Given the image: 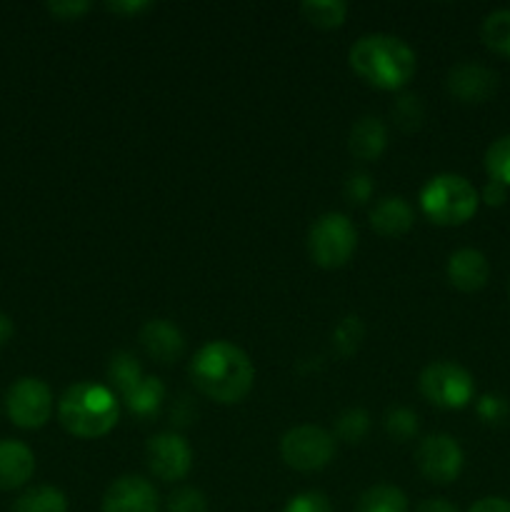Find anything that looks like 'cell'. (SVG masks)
Returning <instances> with one entry per match:
<instances>
[{"label":"cell","mask_w":510,"mask_h":512,"mask_svg":"<svg viewBox=\"0 0 510 512\" xmlns=\"http://www.w3.org/2000/svg\"><path fill=\"white\" fill-rule=\"evenodd\" d=\"M368 428H370V418L368 413L360 408L345 410V413L338 418V423H335V433H338V438L345 440V443H360V440L368 435Z\"/></svg>","instance_id":"4316f807"},{"label":"cell","mask_w":510,"mask_h":512,"mask_svg":"<svg viewBox=\"0 0 510 512\" xmlns=\"http://www.w3.org/2000/svg\"><path fill=\"white\" fill-rule=\"evenodd\" d=\"M158 490L140 475H123L103 495V512H158Z\"/></svg>","instance_id":"8fae6325"},{"label":"cell","mask_w":510,"mask_h":512,"mask_svg":"<svg viewBox=\"0 0 510 512\" xmlns=\"http://www.w3.org/2000/svg\"><path fill=\"white\" fill-rule=\"evenodd\" d=\"M143 378L145 375L140 373V365H138V360H135L133 353H128V350H120V353H115L113 358H110L108 380L115 385V388H118L120 395L130 393V390H133Z\"/></svg>","instance_id":"603a6c76"},{"label":"cell","mask_w":510,"mask_h":512,"mask_svg":"<svg viewBox=\"0 0 510 512\" xmlns=\"http://www.w3.org/2000/svg\"><path fill=\"white\" fill-rule=\"evenodd\" d=\"M125 405L138 418H153L160 410V403L165 400V388L158 378H143L130 393L123 395Z\"/></svg>","instance_id":"ac0fdd59"},{"label":"cell","mask_w":510,"mask_h":512,"mask_svg":"<svg viewBox=\"0 0 510 512\" xmlns=\"http://www.w3.org/2000/svg\"><path fill=\"white\" fill-rule=\"evenodd\" d=\"M413 208L403 198H383L370 210V225L383 238H400L413 228Z\"/></svg>","instance_id":"2e32d148"},{"label":"cell","mask_w":510,"mask_h":512,"mask_svg":"<svg viewBox=\"0 0 510 512\" xmlns=\"http://www.w3.org/2000/svg\"><path fill=\"white\" fill-rule=\"evenodd\" d=\"M358 248V230L343 213H325L310 225L308 253L320 268H343Z\"/></svg>","instance_id":"5b68a950"},{"label":"cell","mask_w":510,"mask_h":512,"mask_svg":"<svg viewBox=\"0 0 510 512\" xmlns=\"http://www.w3.org/2000/svg\"><path fill=\"white\" fill-rule=\"evenodd\" d=\"M300 13L315 28L333 30L343 25L345 15H348V5L343 0H305L300 5Z\"/></svg>","instance_id":"44dd1931"},{"label":"cell","mask_w":510,"mask_h":512,"mask_svg":"<svg viewBox=\"0 0 510 512\" xmlns=\"http://www.w3.org/2000/svg\"><path fill=\"white\" fill-rule=\"evenodd\" d=\"M480 198L485 200V203L488 205H503L505 200H508V188H505L503 183H495V180H488V183H485V188H483V195H480Z\"/></svg>","instance_id":"836d02e7"},{"label":"cell","mask_w":510,"mask_h":512,"mask_svg":"<svg viewBox=\"0 0 510 512\" xmlns=\"http://www.w3.org/2000/svg\"><path fill=\"white\" fill-rule=\"evenodd\" d=\"M388 143V130H385L383 120L375 118V115H365L358 123L350 128L348 148L353 153V158L358 160H375L380 158V153L385 150Z\"/></svg>","instance_id":"e0dca14e"},{"label":"cell","mask_w":510,"mask_h":512,"mask_svg":"<svg viewBox=\"0 0 510 512\" xmlns=\"http://www.w3.org/2000/svg\"><path fill=\"white\" fill-rule=\"evenodd\" d=\"M373 193V180H370L368 173H350L348 180H345V195H348L350 203L363 205L365 200Z\"/></svg>","instance_id":"1f68e13d"},{"label":"cell","mask_w":510,"mask_h":512,"mask_svg":"<svg viewBox=\"0 0 510 512\" xmlns=\"http://www.w3.org/2000/svg\"><path fill=\"white\" fill-rule=\"evenodd\" d=\"M420 393L428 403L438 405L445 410H460L473 400L475 383L473 375L458 363H448V360H438L430 363L428 368L420 373Z\"/></svg>","instance_id":"8992f818"},{"label":"cell","mask_w":510,"mask_h":512,"mask_svg":"<svg viewBox=\"0 0 510 512\" xmlns=\"http://www.w3.org/2000/svg\"><path fill=\"white\" fill-rule=\"evenodd\" d=\"M118 400L113 390L95 383H75L58 403V420L70 435L83 440L103 438L118 425Z\"/></svg>","instance_id":"3957f363"},{"label":"cell","mask_w":510,"mask_h":512,"mask_svg":"<svg viewBox=\"0 0 510 512\" xmlns=\"http://www.w3.org/2000/svg\"><path fill=\"white\" fill-rule=\"evenodd\" d=\"M13 512H68V498L53 485H38L15 500Z\"/></svg>","instance_id":"ffe728a7"},{"label":"cell","mask_w":510,"mask_h":512,"mask_svg":"<svg viewBox=\"0 0 510 512\" xmlns=\"http://www.w3.org/2000/svg\"><path fill=\"white\" fill-rule=\"evenodd\" d=\"M140 345H143L145 353L150 355L158 363L170 365L175 360L183 358L185 353V338L180 333V328H175L170 320H148V323L140 328Z\"/></svg>","instance_id":"4fadbf2b"},{"label":"cell","mask_w":510,"mask_h":512,"mask_svg":"<svg viewBox=\"0 0 510 512\" xmlns=\"http://www.w3.org/2000/svg\"><path fill=\"white\" fill-rule=\"evenodd\" d=\"M190 380L205 398L233 405L248 398L255 383V370L248 353L228 340L203 345L190 360Z\"/></svg>","instance_id":"6da1fadb"},{"label":"cell","mask_w":510,"mask_h":512,"mask_svg":"<svg viewBox=\"0 0 510 512\" xmlns=\"http://www.w3.org/2000/svg\"><path fill=\"white\" fill-rule=\"evenodd\" d=\"M385 430H388L390 438L405 443L418 433V415L408 408H390L385 415Z\"/></svg>","instance_id":"83f0119b"},{"label":"cell","mask_w":510,"mask_h":512,"mask_svg":"<svg viewBox=\"0 0 510 512\" xmlns=\"http://www.w3.org/2000/svg\"><path fill=\"white\" fill-rule=\"evenodd\" d=\"M108 10H113V13H120V15H138L140 10H148L150 3H145V0H135V3H108L105 5Z\"/></svg>","instance_id":"8d00e7d4"},{"label":"cell","mask_w":510,"mask_h":512,"mask_svg":"<svg viewBox=\"0 0 510 512\" xmlns=\"http://www.w3.org/2000/svg\"><path fill=\"white\" fill-rule=\"evenodd\" d=\"M490 278V265L480 250L475 248H460L450 255L448 260V280L453 288L463 290V293H475V290L485 288Z\"/></svg>","instance_id":"5bb4252c"},{"label":"cell","mask_w":510,"mask_h":512,"mask_svg":"<svg viewBox=\"0 0 510 512\" xmlns=\"http://www.w3.org/2000/svg\"><path fill=\"white\" fill-rule=\"evenodd\" d=\"M350 68L368 85L380 90H400L418 70L415 50L395 35L373 33L355 40L348 53Z\"/></svg>","instance_id":"7a4b0ae2"},{"label":"cell","mask_w":510,"mask_h":512,"mask_svg":"<svg viewBox=\"0 0 510 512\" xmlns=\"http://www.w3.org/2000/svg\"><path fill=\"white\" fill-rule=\"evenodd\" d=\"M5 408H8V418L18 428H43L53 413V393L40 378H20L10 385Z\"/></svg>","instance_id":"ba28073f"},{"label":"cell","mask_w":510,"mask_h":512,"mask_svg":"<svg viewBox=\"0 0 510 512\" xmlns=\"http://www.w3.org/2000/svg\"><path fill=\"white\" fill-rule=\"evenodd\" d=\"M480 38L493 53L510 58V8L490 13L480 25Z\"/></svg>","instance_id":"7402d4cb"},{"label":"cell","mask_w":510,"mask_h":512,"mask_svg":"<svg viewBox=\"0 0 510 512\" xmlns=\"http://www.w3.org/2000/svg\"><path fill=\"white\" fill-rule=\"evenodd\" d=\"M283 512H333V505L318 490H308V493H300L295 498H290V503L285 505Z\"/></svg>","instance_id":"f546056e"},{"label":"cell","mask_w":510,"mask_h":512,"mask_svg":"<svg viewBox=\"0 0 510 512\" xmlns=\"http://www.w3.org/2000/svg\"><path fill=\"white\" fill-rule=\"evenodd\" d=\"M485 170H488L490 180L503 183L505 188L510 185V135L493 140L490 148L485 150Z\"/></svg>","instance_id":"cb8c5ba5"},{"label":"cell","mask_w":510,"mask_h":512,"mask_svg":"<svg viewBox=\"0 0 510 512\" xmlns=\"http://www.w3.org/2000/svg\"><path fill=\"white\" fill-rule=\"evenodd\" d=\"M145 458H148L150 473L165 483L183 480L193 468V450L188 440L178 433L153 435L145 445Z\"/></svg>","instance_id":"30bf717a"},{"label":"cell","mask_w":510,"mask_h":512,"mask_svg":"<svg viewBox=\"0 0 510 512\" xmlns=\"http://www.w3.org/2000/svg\"><path fill=\"white\" fill-rule=\"evenodd\" d=\"M415 512H460V510L445 498H428L415 508Z\"/></svg>","instance_id":"d590c367"},{"label":"cell","mask_w":510,"mask_h":512,"mask_svg":"<svg viewBox=\"0 0 510 512\" xmlns=\"http://www.w3.org/2000/svg\"><path fill=\"white\" fill-rule=\"evenodd\" d=\"M480 203L478 190L463 175H435L420 190V210L438 225H463L475 215Z\"/></svg>","instance_id":"277c9868"},{"label":"cell","mask_w":510,"mask_h":512,"mask_svg":"<svg viewBox=\"0 0 510 512\" xmlns=\"http://www.w3.org/2000/svg\"><path fill=\"white\" fill-rule=\"evenodd\" d=\"M415 465L430 483L448 485L458 480L460 470H463V448L453 435H428L425 440H420L418 450H415Z\"/></svg>","instance_id":"9c48e42d"},{"label":"cell","mask_w":510,"mask_h":512,"mask_svg":"<svg viewBox=\"0 0 510 512\" xmlns=\"http://www.w3.org/2000/svg\"><path fill=\"white\" fill-rule=\"evenodd\" d=\"M280 455L288 468L298 473H315L333 460L335 438L318 425H298L283 435Z\"/></svg>","instance_id":"52a82bcc"},{"label":"cell","mask_w":510,"mask_h":512,"mask_svg":"<svg viewBox=\"0 0 510 512\" xmlns=\"http://www.w3.org/2000/svg\"><path fill=\"white\" fill-rule=\"evenodd\" d=\"M355 512H408V498L395 485H373L360 495Z\"/></svg>","instance_id":"d6986e66"},{"label":"cell","mask_w":510,"mask_h":512,"mask_svg":"<svg viewBox=\"0 0 510 512\" xmlns=\"http://www.w3.org/2000/svg\"><path fill=\"white\" fill-rule=\"evenodd\" d=\"M390 113H393V120L398 123V128L405 130V133L418 130L425 120L423 100H420L418 95H403V98H398L393 103V110H390Z\"/></svg>","instance_id":"484cf974"},{"label":"cell","mask_w":510,"mask_h":512,"mask_svg":"<svg viewBox=\"0 0 510 512\" xmlns=\"http://www.w3.org/2000/svg\"><path fill=\"white\" fill-rule=\"evenodd\" d=\"M508 413V403H505V398H500V395H483V398L478 400V415L483 418V423L498 425L508 418Z\"/></svg>","instance_id":"4dcf8cb0"},{"label":"cell","mask_w":510,"mask_h":512,"mask_svg":"<svg viewBox=\"0 0 510 512\" xmlns=\"http://www.w3.org/2000/svg\"><path fill=\"white\" fill-rule=\"evenodd\" d=\"M165 508H168V512H205L208 510V500L198 488H178L168 495Z\"/></svg>","instance_id":"f1b7e54d"},{"label":"cell","mask_w":510,"mask_h":512,"mask_svg":"<svg viewBox=\"0 0 510 512\" xmlns=\"http://www.w3.org/2000/svg\"><path fill=\"white\" fill-rule=\"evenodd\" d=\"M468 512H510V503L503 498H483Z\"/></svg>","instance_id":"e575fe53"},{"label":"cell","mask_w":510,"mask_h":512,"mask_svg":"<svg viewBox=\"0 0 510 512\" xmlns=\"http://www.w3.org/2000/svg\"><path fill=\"white\" fill-rule=\"evenodd\" d=\"M45 8L60 20H78L80 15L88 13L90 3H85V0H65L63 3V0H60V3H48Z\"/></svg>","instance_id":"d6a6232c"},{"label":"cell","mask_w":510,"mask_h":512,"mask_svg":"<svg viewBox=\"0 0 510 512\" xmlns=\"http://www.w3.org/2000/svg\"><path fill=\"white\" fill-rule=\"evenodd\" d=\"M363 338H365V328L363 323H360L358 315H348V318H343L338 325H335L333 343L340 358H350V355L360 348Z\"/></svg>","instance_id":"d4e9b609"},{"label":"cell","mask_w":510,"mask_h":512,"mask_svg":"<svg viewBox=\"0 0 510 512\" xmlns=\"http://www.w3.org/2000/svg\"><path fill=\"white\" fill-rule=\"evenodd\" d=\"M35 455L20 440H0V490H18L33 478Z\"/></svg>","instance_id":"9a60e30c"},{"label":"cell","mask_w":510,"mask_h":512,"mask_svg":"<svg viewBox=\"0 0 510 512\" xmlns=\"http://www.w3.org/2000/svg\"><path fill=\"white\" fill-rule=\"evenodd\" d=\"M445 85H448V93L460 103H485L498 90V75L485 65L460 63L450 68Z\"/></svg>","instance_id":"7c38bea8"},{"label":"cell","mask_w":510,"mask_h":512,"mask_svg":"<svg viewBox=\"0 0 510 512\" xmlns=\"http://www.w3.org/2000/svg\"><path fill=\"white\" fill-rule=\"evenodd\" d=\"M10 335H13V320L5 313H0V345L8 343Z\"/></svg>","instance_id":"74e56055"}]
</instances>
